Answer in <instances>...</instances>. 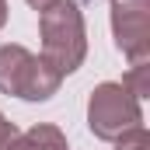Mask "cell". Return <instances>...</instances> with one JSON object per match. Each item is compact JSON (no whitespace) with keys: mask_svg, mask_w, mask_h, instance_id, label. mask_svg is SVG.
Returning a JSON list of instances; mask_svg holds the SVG:
<instances>
[{"mask_svg":"<svg viewBox=\"0 0 150 150\" xmlns=\"http://www.w3.org/2000/svg\"><path fill=\"white\" fill-rule=\"evenodd\" d=\"M28 4H32V7H35L38 14H42V11H49V7H56V4H59V0H28Z\"/></svg>","mask_w":150,"mask_h":150,"instance_id":"9c48e42d","label":"cell"},{"mask_svg":"<svg viewBox=\"0 0 150 150\" xmlns=\"http://www.w3.org/2000/svg\"><path fill=\"white\" fill-rule=\"evenodd\" d=\"M14 136H18V129L0 115V150H11V143H14Z\"/></svg>","mask_w":150,"mask_h":150,"instance_id":"ba28073f","label":"cell"},{"mask_svg":"<svg viewBox=\"0 0 150 150\" xmlns=\"http://www.w3.org/2000/svg\"><path fill=\"white\" fill-rule=\"evenodd\" d=\"M122 84H126L136 98H147V94H150V63H147V59H143V63H133Z\"/></svg>","mask_w":150,"mask_h":150,"instance_id":"8992f818","label":"cell"},{"mask_svg":"<svg viewBox=\"0 0 150 150\" xmlns=\"http://www.w3.org/2000/svg\"><path fill=\"white\" fill-rule=\"evenodd\" d=\"M38 32H42V63L52 74L67 77L84 63L87 32H84V14L74 0H59L56 7L42 11Z\"/></svg>","mask_w":150,"mask_h":150,"instance_id":"6da1fadb","label":"cell"},{"mask_svg":"<svg viewBox=\"0 0 150 150\" xmlns=\"http://www.w3.org/2000/svg\"><path fill=\"white\" fill-rule=\"evenodd\" d=\"M115 150H147V129H143V133H133V136H126V140H119Z\"/></svg>","mask_w":150,"mask_h":150,"instance_id":"52a82bcc","label":"cell"},{"mask_svg":"<svg viewBox=\"0 0 150 150\" xmlns=\"http://www.w3.org/2000/svg\"><path fill=\"white\" fill-rule=\"evenodd\" d=\"M11 150H70V147H67V136L56 126L42 122V126H32V129L18 133L14 143H11Z\"/></svg>","mask_w":150,"mask_h":150,"instance_id":"5b68a950","label":"cell"},{"mask_svg":"<svg viewBox=\"0 0 150 150\" xmlns=\"http://www.w3.org/2000/svg\"><path fill=\"white\" fill-rule=\"evenodd\" d=\"M112 32L129 63L150 59V0H112Z\"/></svg>","mask_w":150,"mask_h":150,"instance_id":"277c9868","label":"cell"},{"mask_svg":"<svg viewBox=\"0 0 150 150\" xmlns=\"http://www.w3.org/2000/svg\"><path fill=\"white\" fill-rule=\"evenodd\" d=\"M63 77L52 74L42 56L25 45H0V94H14L25 101H45L56 94Z\"/></svg>","mask_w":150,"mask_h":150,"instance_id":"3957f363","label":"cell"},{"mask_svg":"<svg viewBox=\"0 0 150 150\" xmlns=\"http://www.w3.org/2000/svg\"><path fill=\"white\" fill-rule=\"evenodd\" d=\"M87 126L98 140H108V143H119L133 133H143L140 98L126 84H115V80L98 84L87 101Z\"/></svg>","mask_w":150,"mask_h":150,"instance_id":"7a4b0ae2","label":"cell"},{"mask_svg":"<svg viewBox=\"0 0 150 150\" xmlns=\"http://www.w3.org/2000/svg\"><path fill=\"white\" fill-rule=\"evenodd\" d=\"M4 21H7V4L0 0V28H4Z\"/></svg>","mask_w":150,"mask_h":150,"instance_id":"30bf717a","label":"cell"}]
</instances>
